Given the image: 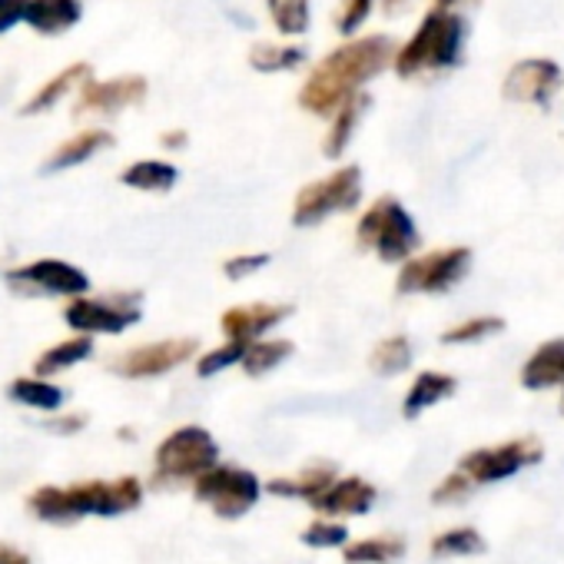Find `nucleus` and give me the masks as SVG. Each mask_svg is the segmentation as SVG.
Masks as SVG:
<instances>
[{"mask_svg": "<svg viewBox=\"0 0 564 564\" xmlns=\"http://www.w3.org/2000/svg\"><path fill=\"white\" fill-rule=\"evenodd\" d=\"M130 189H143V193H166L173 189V183L180 180L176 166L173 163H163V160H140L133 166L123 170L120 176Z\"/></svg>", "mask_w": 564, "mask_h": 564, "instance_id": "393cba45", "label": "nucleus"}, {"mask_svg": "<svg viewBox=\"0 0 564 564\" xmlns=\"http://www.w3.org/2000/svg\"><path fill=\"white\" fill-rule=\"evenodd\" d=\"M376 498H379L376 485H369L362 475H343V478H336L313 501V508L319 511V518L343 521V518H362V514H369V508L376 505Z\"/></svg>", "mask_w": 564, "mask_h": 564, "instance_id": "2eb2a0df", "label": "nucleus"}, {"mask_svg": "<svg viewBox=\"0 0 564 564\" xmlns=\"http://www.w3.org/2000/svg\"><path fill=\"white\" fill-rule=\"evenodd\" d=\"M296 64H303V51L300 47L252 44V51H249V67L259 70V74H282V70H293Z\"/></svg>", "mask_w": 564, "mask_h": 564, "instance_id": "2f4dec72", "label": "nucleus"}, {"mask_svg": "<svg viewBox=\"0 0 564 564\" xmlns=\"http://www.w3.org/2000/svg\"><path fill=\"white\" fill-rule=\"evenodd\" d=\"M435 4H438V11H445V8H455L458 0H435Z\"/></svg>", "mask_w": 564, "mask_h": 564, "instance_id": "37998d69", "label": "nucleus"}, {"mask_svg": "<svg viewBox=\"0 0 564 564\" xmlns=\"http://www.w3.org/2000/svg\"><path fill=\"white\" fill-rule=\"evenodd\" d=\"M372 4L376 0H343L339 4V11H336V31L339 34H356L362 24H366V18H369V11H372Z\"/></svg>", "mask_w": 564, "mask_h": 564, "instance_id": "e433bc0d", "label": "nucleus"}, {"mask_svg": "<svg viewBox=\"0 0 564 564\" xmlns=\"http://www.w3.org/2000/svg\"><path fill=\"white\" fill-rule=\"evenodd\" d=\"M0 564H31L21 551L8 547V544H0Z\"/></svg>", "mask_w": 564, "mask_h": 564, "instance_id": "79ce46f5", "label": "nucleus"}, {"mask_svg": "<svg viewBox=\"0 0 564 564\" xmlns=\"http://www.w3.org/2000/svg\"><path fill=\"white\" fill-rule=\"evenodd\" d=\"M143 501L140 478L127 475L117 481H84L74 488H37L31 495V511L44 521H77L84 514H123Z\"/></svg>", "mask_w": 564, "mask_h": 564, "instance_id": "f03ea898", "label": "nucleus"}, {"mask_svg": "<svg viewBox=\"0 0 564 564\" xmlns=\"http://www.w3.org/2000/svg\"><path fill=\"white\" fill-rule=\"evenodd\" d=\"M541 458H544V448L538 438H511V442H498L488 448H471L458 468L475 485H498V481L538 465Z\"/></svg>", "mask_w": 564, "mask_h": 564, "instance_id": "1a4fd4ad", "label": "nucleus"}, {"mask_svg": "<svg viewBox=\"0 0 564 564\" xmlns=\"http://www.w3.org/2000/svg\"><path fill=\"white\" fill-rule=\"evenodd\" d=\"M216 465H219L216 438L199 425H183L160 442L156 462H153V481L156 485H180V481L193 485Z\"/></svg>", "mask_w": 564, "mask_h": 564, "instance_id": "39448f33", "label": "nucleus"}, {"mask_svg": "<svg viewBox=\"0 0 564 564\" xmlns=\"http://www.w3.org/2000/svg\"><path fill=\"white\" fill-rule=\"evenodd\" d=\"M80 18H84L80 0H31L24 24H31L44 37H57V34L70 31Z\"/></svg>", "mask_w": 564, "mask_h": 564, "instance_id": "aec40b11", "label": "nucleus"}, {"mask_svg": "<svg viewBox=\"0 0 564 564\" xmlns=\"http://www.w3.org/2000/svg\"><path fill=\"white\" fill-rule=\"evenodd\" d=\"M246 349H249V343H229L226 339L219 349H209V352H203L196 359V376L199 379H213V376H219V372H226L232 366H242Z\"/></svg>", "mask_w": 564, "mask_h": 564, "instance_id": "72a5a7b5", "label": "nucleus"}, {"mask_svg": "<svg viewBox=\"0 0 564 564\" xmlns=\"http://www.w3.org/2000/svg\"><path fill=\"white\" fill-rule=\"evenodd\" d=\"M405 554V541L399 534H376V538H359L343 547L346 564H392Z\"/></svg>", "mask_w": 564, "mask_h": 564, "instance_id": "5701e85b", "label": "nucleus"}, {"mask_svg": "<svg viewBox=\"0 0 564 564\" xmlns=\"http://www.w3.org/2000/svg\"><path fill=\"white\" fill-rule=\"evenodd\" d=\"M262 491H265V485L259 481V475L249 468H239V465H216L203 478L193 481V498L203 501L216 518H226V521L249 514L259 505Z\"/></svg>", "mask_w": 564, "mask_h": 564, "instance_id": "0eeeda50", "label": "nucleus"}, {"mask_svg": "<svg viewBox=\"0 0 564 564\" xmlns=\"http://www.w3.org/2000/svg\"><path fill=\"white\" fill-rule=\"evenodd\" d=\"M265 4L282 37H300L310 31V0H265Z\"/></svg>", "mask_w": 564, "mask_h": 564, "instance_id": "c756f323", "label": "nucleus"}, {"mask_svg": "<svg viewBox=\"0 0 564 564\" xmlns=\"http://www.w3.org/2000/svg\"><path fill=\"white\" fill-rule=\"evenodd\" d=\"M64 319L70 329L84 336H117L127 333L133 323H140V296H107V300H74L64 310Z\"/></svg>", "mask_w": 564, "mask_h": 564, "instance_id": "9d476101", "label": "nucleus"}, {"mask_svg": "<svg viewBox=\"0 0 564 564\" xmlns=\"http://www.w3.org/2000/svg\"><path fill=\"white\" fill-rule=\"evenodd\" d=\"M293 316V306L286 303H249V306H232L223 313L219 326L229 343H259L265 333L282 326Z\"/></svg>", "mask_w": 564, "mask_h": 564, "instance_id": "ddd939ff", "label": "nucleus"}, {"mask_svg": "<svg viewBox=\"0 0 564 564\" xmlns=\"http://www.w3.org/2000/svg\"><path fill=\"white\" fill-rule=\"evenodd\" d=\"M293 352H296V346H293L290 339H259V343H249L246 359H242L239 369H242L249 379H262V376H269L272 369H279Z\"/></svg>", "mask_w": 564, "mask_h": 564, "instance_id": "b1692460", "label": "nucleus"}, {"mask_svg": "<svg viewBox=\"0 0 564 564\" xmlns=\"http://www.w3.org/2000/svg\"><path fill=\"white\" fill-rule=\"evenodd\" d=\"M11 286H21V290H34V293H57V296H84L90 290V279L84 269L70 265V262H61V259H41V262H31L18 272L8 275Z\"/></svg>", "mask_w": 564, "mask_h": 564, "instance_id": "f8f14e48", "label": "nucleus"}, {"mask_svg": "<svg viewBox=\"0 0 564 564\" xmlns=\"http://www.w3.org/2000/svg\"><path fill=\"white\" fill-rule=\"evenodd\" d=\"M462 41H465V24L462 18L448 11H432L412 41L395 54V74L402 80H412L429 70H448L462 61Z\"/></svg>", "mask_w": 564, "mask_h": 564, "instance_id": "7ed1b4c3", "label": "nucleus"}, {"mask_svg": "<svg viewBox=\"0 0 564 564\" xmlns=\"http://www.w3.org/2000/svg\"><path fill=\"white\" fill-rule=\"evenodd\" d=\"M561 412H564V395H561Z\"/></svg>", "mask_w": 564, "mask_h": 564, "instance_id": "c03bdc74", "label": "nucleus"}, {"mask_svg": "<svg viewBox=\"0 0 564 564\" xmlns=\"http://www.w3.org/2000/svg\"><path fill=\"white\" fill-rule=\"evenodd\" d=\"M521 386L528 392L564 389V339H547L528 356L521 366Z\"/></svg>", "mask_w": 564, "mask_h": 564, "instance_id": "f3484780", "label": "nucleus"}, {"mask_svg": "<svg viewBox=\"0 0 564 564\" xmlns=\"http://www.w3.org/2000/svg\"><path fill=\"white\" fill-rule=\"evenodd\" d=\"M458 392V379L448 376V372H438V369H425L412 379L405 399H402V415L405 419H419L422 412L442 405L448 395Z\"/></svg>", "mask_w": 564, "mask_h": 564, "instance_id": "6ab92c4d", "label": "nucleus"}, {"mask_svg": "<svg viewBox=\"0 0 564 564\" xmlns=\"http://www.w3.org/2000/svg\"><path fill=\"white\" fill-rule=\"evenodd\" d=\"M557 87H561V67L554 61H541V57L514 64L511 74L505 77V97L518 100V104L544 107Z\"/></svg>", "mask_w": 564, "mask_h": 564, "instance_id": "4468645a", "label": "nucleus"}, {"mask_svg": "<svg viewBox=\"0 0 564 564\" xmlns=\"http://www.w3.org/2000/svg\"><path fill=\"white\" fill-rule=\"evenodd\" d=\"M429 551H432V557H438V561L471 557V554H481V551H485V538H481L475 528L462 524V528H448V531L435 534L432 544H429Z\"/></svg>", "mask_w": 564, "mask_h": 564, "instance_id": "cd10ccee", "label": "nucleus"}, {"mask_svg": "<svg viewBox=\"0 0 564 564\" xmlns=\"http://www.w3.org/2000/svg\"><path fill=\"white\" fill-rule=\"evenodd\" d=\"M356 242H359V249L376 252L389 265H405L409 259H415L419 229H415V219L409 216V209L399 199L382 196L359 216Z\"/></svg>", "mask_w": 564, "mask_h": 564, "instance_id": "20e7f679", "label": "nucleus"}, {"mask_svg": "<svg viewBox=\"0 0 564 564\" xmlns=\"http://www.w3.org/2000/svg\"><path fill=\"white\" fill-rule=\"evenodd\" d=\"M186 140H189V137H186L183 130H166V133L160 137V143H163L166 150H183V147H186Z\"/></svg>", "mask_w": 564, "mask_h": 564, "instance_id": "a19ab883", "label": "nucleus"}, {"mask_svg": "<svg viewBox=\"0 0 564 564\" xmlns=\"http://www.w3.org/2000/svg\"><path fill=\"white\" fill-rule=\"evenodd\" d=\"M90 77V67L87 64H70L67 70H61L54 80H47L28 104H24V113L28 117H34V113H41V110H51L61 97H67L80 80H87Z\"/></svg>", "mask_w": 564, "mask_h": 564, "instance_id": "a878e982", "label": "nucleus"}, {"mask_svg": "<svg viewBox=\"0 0 564 564\" xmlns=\"http://www.w3.org/2000/svg\"><path fill=\"white\" fill-rule=\"evenodd\" d=\"M113 143V137L107 130H84L77 137H70L67 143H61L47 163V173H57V170H70V166H80L84 160H90L94 153L107 150Z\"/></svg>", "mask_w": 564, "mask_h": 564, "instance_id": "4be33fe9", "label": "nucleus"}, {"mask_svg": "<svg viewBox=\"0 0 564 564\" xmlns=\"http://www.w3.org/2000/svg\"><path fill=\"white\" fill-rule=\"evenodd\" d=\"M501 329H505V323L498 316H471V319H462L452 329H445L442 343L445 346H475V343H485V339L498 336Z\"/></svg>", "mask_w": 564, "mask_h": 564, "instance_id": "473e14b6", "label": "nucleus"}, {"mask_svg": "<svg viewBox=\"0 0 564 564\" xmlns=\"http://www.w3.org/2000/svg\"><path fill=\"white\" fill-rule=\"evenodd\" d=\"M196 339H163V343H150V346H137L127 356H120L113 362V369L127 379H156L166 376L173 369H180L183 362H189L196 356Z\"/></svg>", "mask_w": 564, "mask_h": 564, "instance_id": "9b49d317", "label": "nucleus"}, {"mask_svg": "<svg viewBox=\"0 0 564 564\" xmlns=\"http://www.w3.org/2000/svg\"><path fill=\"white\" fill-rule=\"evenodd\" d=\"M300 538H303L306 547L329 551V547H346L349 544V528L343 521H333V518H316L313 524L303 528Z\"/></svg>", "mask_w": 564, "mask_h": 564, "instance_id": "f704fd0d", "label": "nucleus"}, {"mask_svg": "<svg viewBox=\"0 0 564 564\" xmlns=\"http://www.w3.org/2000/svg\"><path fill=\"white\" fill-rule=\"evenodd\" d=\"M389 4H395V0H389Z\"/></svg>", "mask_w": 564, "mask_h": 564, "instance_id": "a18cd8bd", "label": "nucleus"}, {"mask_svg": "<svg viewBox=\"0 0 564 564\" xmlns=\"http://www.w3.org/2000/svg\"><path fill=\"white\" fill-rule=\"evenodd\" d=\"M147 97V80L143 77H113L100 84H87L77 97V113H117Z\"/></svg>", "mask_w": 564, "mask_h": 564, "instance_id": "dca6fc26", "label": "nucleus"}, {"mask_svg": "<svg viewBox=\"0 0 564 564\" xmlns=\"http://www.w3.org/2000/svg\"><path fill=\"white\" fill-rule=\"evenodd\" d=\"M392 54H395V41L386 34L343 44L310 74V80L300 90V107L316 117L336 113L349 97L362 94L366 80H372L389 67Z\"/></svg>", "mask_w": 564, "mask_h": 564, "instance_id": "f257e3e1", "label": "nucleus"}, {"mask_svg": "<svg viewBox=\"0 0 564 564\" xmlns=\"http://www.w3.org/2000/svg\"><path fill=\"white\" fill-rule=\"evenodd\" d=\"M412 359H415V349H412V339H409V336H386V339L372 349L369 366L376 369V376L392 379V376H402V372L412 366Z\"/></svg>", "mask_w": 564, "mask_h": 564, "instance_id": "bb28decb", "label": "nucleus"}, {"mask_svg": "<svg viewBox=\"0 0 564 564\" xmlns=\"http://www.w3.org/2000/svg\"><path fill=\"white\" fill-rule=\"evenodd\" d=\"M8 395L28 409H41V412H57L64 405V389H57L44 379H18L8 386Z\"/></svg>", "mask_w": 564, "mask_h": 564, "instance_id": "c85d7f7f", "label": "nucleus"}, {"mask_svg": "<svg viewBox=\"0 0 564 564\" xmlns=\"http://www.w3.org/2000/svg\"><path fill=\"white\" fill-rule=\"evenodd\" d=\"M471 491H475V481L458 468V471L445 475V478L432 488V501H435V505H442V508H455V505L468 501V498H471Z\"/></svg>", "mask_w": 564, "mask_h": 564, "instance_id": "c9c22d12", "label": "nucleus"}, {"mask_svg": "<svg viewBox=\"0 0 564 564\" xmlns=\"http://www.w3.org/2000/svg\"><path fill=\"white\" fill-rule=\"evenodd\" d=\"M31 0H0V34H8L21 21H28Z\"/></svg>", "mask_w": 564, "mask_h": 564, "instance_id": "58836bf2", "label": "nucleus"}, {"mask_svg": "<svg viewBox=\"0 0 564 564\" xmlns=\"http://www.w3.org/2000/svg\"><path fill=\"white\" fill-rule=\"evenodd\" d=\"M336 478H339V475H336V465L316 462V465H306L300 475L272 478V481L265 485V491L275 495V498H293V501H310V505H313Z\"/></svg>", "mask_w": 564, "mask_h": 564, "instance_id": "a211bd4d", "label": "nucleus"}, {"mask_svg": "<svg viewBox=\"0 0 564 564\" xmlns=\"http://www.w3.org/2000/svg\"><path fill=\"white\" fill-rule=\"evenodd\" d=\"M369 107H372V97L362 90V94L349 97V100L336 110V120H333V127H329V133H326V143H323V153H326L329 160H339V156L349 150V140H352V133H356V127H359V120L366 117Z\"/></svg>", "mask_w": 564, "mask_h": 564, "instance_id": "412c9836", "label": "nucleus"}, {"mask_svg": "<svg viewBox=\"0 0 564 564\" xmlns=\"http://www.w3.org/2000/svg\"><path fill=\"white\" fill-rule=\"evenodd\" d=\"M84 422H87V415H70V419H57V422H51V429L54 432H80L84 429Z\"/></svg>", "mask_w": 564, "mask_h": 564, "instance_id": "ea45409f", "label": "nucleus"}, {"mask_svg": "<svg viewBox=\"0 0 564 564\" xmlns=\"http://www.w3.org/2000/svg\"><path fill=\"white\" fill-rule=\"evenodd\" d=\"M90 352H94V339H90V336H77V339H70V343H61V346L47 349V352L37 359V366H34V369H37V376L64 372V369H70V366L84 362Z\"/></svg>", "mask_w": 564, "mask_h": 564, "instance_id": "7c9ffc66", "label": "nucleus"}, {"mask_svg": "<svg viewBox=\"0 0 564 564\" xmlns=\"http://www.w3.org/2000/svg\"><path fill=\"white\" fill-rule=\"evenodd\" d=\"M362 199V170L359 166H339L326 180H316L300 189L293 203V223L296 226H319L339 213H352Z\"/></svg>", "mask_w": 564, "mask_h": 564, "instance_id": "6e6552de", "label": "nucleus"}, {"mask_svg": "<svg viewBox=\"0 0 564 564\" xmlns=\"http://www.w3.org/2000/svg\"><path fill=\"white\" fill-rule=\"evenodd\" d=\"M265 265H269V252H242V256H229V259L223 262V275L232 279V282H239V279L256 275V272L265 269Z\"/></svg>", "mask_w": 564, "mask_h": 564, "instance_id": "4c0bfd02", "label": "nucleus"}, {"mask_svg": "<svg viewBox=\"0 0 564 564\" xmlns=\"http://www.w3.org/2000/svg\"><path fill=\"white\" fill-rule=\"evenodd\" d=\"M468 269H471V249L465 246L432 249L399 265L395 293L399 296H442L452 286H458L468 275Z\"/></svg>", "mask_w": 564, "mask_h": 564, "instance_id": "423d86ee", "label": "nucleus"}]
</instances>
